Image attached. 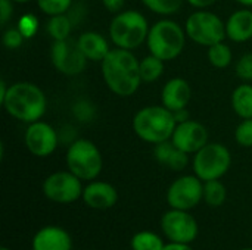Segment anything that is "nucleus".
<instances>
[{"label": "nucleus", "instance_id": "1", "mask_svg": "<svg viewBox=\"0 0 252 250\" xmlns=\"http://www.w3.org/2000/svg\"><path fill=\"white\" fill-rule=\"evenodd\" d=\"M100 72L105 85L118 97L133 96L142 81L140 59L131 50L114 47L100 62Z\"/></svg>", "mask_w": 252, "mask_h": 250}, {"label": "nucleus", "instance_id": "2", "mask_svg": "<svg viewBox=\"0 0 252 250\" xmlns=\"http://www.w3.org/2000/svg\"><path fill=\"white\" fill-rule=\"evenodd\" d=\"M0 103L9 116L27 125L40 121L47 111V97L44 91L30 81L10 84Z\"/></svg>", "mask_w": 252, "mask_h": 250}, {"label": "nucleus", "instance_id": "3", "mask_svg": "<svg viewBox=\"0 0 252 250\" xmlns=\"http://www.w3.org/2000/svg\"><path fill=\"white\" fill-rule=\"evenodd\" d=\"M131 127L134 134L145 143L158 144L171 140L177 127L174 113L162 105H151L139 109L133 116Z\"/></svg>", "mask_w": 252, "mask_h": 250}, {"label": "nucleus", "instance_id": "4", "mask_svg": "<svg viewBox=\"0 0 252 250\" xmlns=\"http://www.w3.org/2000/svg\"><path fill=\"white\" fill-rule=\"evenodd\" d=\"M186 31L179 22L170 18H162L151 25L146 46L151 55L170 62L177 59L186 46Z\"/></svg>", "mask_w": 252, "mask_h": 250}, {"label": "nucleus", "instance_id": "5", "mask_svg": "<svg viewBox=\"0 0 252 250\" xmlns=\"http://www.w3.org/2000/svg\"><path fill=\"white\" fill-rule=\"evenodd\" d=\"M151 25L146 16L134 9L115 13L109 24V38L118 49L136 50L148 40Z\"/></svg>", "mask_w": 252, "mask_h": 250}, {"label": "nucleus", "instance_id": "6", "mask_svg": "<svg viewBox=\"0 0 252 250\" xmlns=\"http://www.w3.org/2000/svg\"><path fill=\"white\" fill-rule=\"evenodd\" d=\"M66 168L83 181H93L103 168V158L99 147L87 139H75L65 155Z\"/></svg>", "mask_w": 252, "mask_h": 250}, {"label": "nucleus", "instance_id": "7", "mask_svg": "<svg viewBox=\"0 0 252 250\" xmlns=\"http://www.w3.org/2000/svg\"><path fill=\"white\" fill-rule=\"evenodd\" d=\"M185 31L190 41L204 47H210L227 38L226 22L208 9H196L192 12L185 22Z\"/></svg>", "mask_w": 252, "mask_h": 250}, {"label": "nucleus", "instance_id": "8", "mask_svg": "<svg viewBox=\"0 0 252 250\" xmlns=\"http://www.w3.org/2000/svg\"><path fill=\"white\" fill-rule=\"evenodd\" d=\"M232 165V153L221 143L208 141L201 150L193 155V174L204 183L211 180H221Z\"/></svg>", "mask_w": 252, "mask_h": 250}, {"label": "nucleus", "instance_id": "9", "mask_svg": "<svg viewBox=\"0 0 252 250\" xmlns=\"http://www.w3.org/2000/svg\"><path fill=\"white\" fill-rule=\"evenodd\" d=\"M46 199L55 203L68 205L83 197V180H80L69 169L56 171L46 177L41 186Z\"/></svg>", "mask_w": 252, "mask_h": 250}, {"label": "nucleus", "instance_id": "10", "mask_svg": "<svg viewBox=\"0 0 252 250\" xmlns=\"http://www.w3.org/2000/svg\"><path fill=\"white\" fill-rule=\"evenodd\" d=\"M167 203L171 209L192 211L204 200V181L193 175H182L167 190Z\"/></svg>", "mask_w": 252, "mask_h": 250}, {"label": "nucleus", "instance_id": "11", "mask_svg": "<svg viewBox=\"0 0 252 250\" xmlns=\"http://www.w3.org/2000/svg\"><path fill=\"white\" fill-rule=\"evenodd\" d=\"M50 62L53 68L65 77H77L87 66V57L80 50L77 40L66 38L53 41L50 47Z\"/></svg>", "mask_w": 252, "mask_h": 250}, {"label": "nucleus", "instance_id": "12", "mask_svg": "<svg viewBox=\"0 0 252 250\" xmlns=\"http://www.w3.org/2000/svg\"><path fill=\"white\" fill-rule=\"evenodd\" d=\"M161 230L168 242L190 245L199 233V225L190 211L170 209L161 218Z\"/></svg>", "mask_w": 252, "mask_h": 250}, {"label": "nucleus", "instance_id": "13", "mask_svg": "<svg viewBox=\"0 0 252 250\" xmlns=\"http://www.w3.org/2000/svg\"><path fill=\"white\" fill-rule=\"evenodd\" d=\"M58 131L44 121H35L28 124L24 133V143L27 150L35 158L50 156L59 146Z\"/></svg>", "mask_w": 252, "mask_h": 250}, {"label": "nucleus", "instance_id": "14", "mask_svg": "<svg viewBox=\"0 0 252 250\" xmlns=\"http://www.w3.org/2000/svg\"><path fill=\"white\" fill-rule=\"evenodd\" d=\"M171 141L177 149L189 155H195L210 141V134L204 124L195 119H188L177 124L171 136Z\"/></svg>", "mask_w": 252, "mask_h": 250}, {"label": "nucleus", "instance_id": "15", "mask_svg": "<svg viewBox=\"0 0 252 250\" xmlns=\"http://www.w3.org/2000/svg\"><path fill=\"white\" fill-rule=\"evenodd\" d=\"M83 202L96 211H106L117 205L118 202V192L117 189L106 181H89L83 190Z\"/></svg>", "mask_w": 252, "mask_h": 250}, {"label": "nucleus", "instance_id": "16", "mask_svg": "<svg viewBox=\"0 0 252 250\" xmlns=\"http://www.w3.org/2000/svg\"><path fill=\"white\" fill-rule=\"evenodd\" d=\"M192 99V88L189 81L180 77L168 80L161 90V105L171 112L186 109Z\"/></svg>", "mask_w": 252, "mask_h": 250}, {"label": "nucleus", "instance_id": "17", "mask_svg": "<svg viewBox=\"0 0 252 250\" xmlns=\"http://www.w3.org/2000/svg\"><path fill=\"white\" fill-rule=\"evenodd\" d=\"M32 250H72V239L69 233L58 225L40 228L31 242Z\"/></svg>", "mask_w": 252, "mask_h": 250}, {"label": "nucleus", "instance_id": "18", "mask_svg": "<svg viewBox=\"0 0 252 250\" xmlns=\"http://www.w3.org/2000/svg\"><path fill=\"white\" fill-rule=\"evenodd\" d=\"M226 35L233 43L252 41V9L241 7L230 13L226 21Z\"/></svg>", "mask_w": 252, "mask_h": 250}, {"label": "nucleus", "instance_id": "19", "mask_svg": "<svg viewBox=\"0 0 252 250\" xmlns=\"http://www.w3.org/2000/svg\"><path fill=\"white\" fill-rule=\"evenodd\" d=\"M77 44L89 62H102L111 52L109 41L97 31H84L78 35Z\"/></svg>", "mask_w": 252, "mask_h": 250}, {"label": "nucleus", "instance_id": "20", "mask_svg": "<svg viewBox=\"0 0 252 250\" xmlns=\"http://www.w3.org/2000/svg\"><path fill=\"white\" fill-rule=\"evenodd\" d=\"M232 109L241 119L252 118V84L244 83L239 84L230 97Z\"/></svg>", "mask_w": 252, "mask_h": 250}, {"label": "nucleus", "instance_id": "21", "mask_svg": "<svg viewBox=\"0 0 252 250\" xmlns=\"http://www.w3.org/2000/svg\"><path fill=\"white\" fill-rule=\"evenodd\" d=\"M72 25H74L72 18L68 13L55 15V16H49V21L46 24V31L53 41H61V40L71 38Z\"/></svg>", "mask_w": 252, "mask_h": 250}, {"label": "nucleus", "instance_id": "22", "mask_svg": "<svg viewBox=\"0 0 252 250\" xmlns=\"http://www.w3.org/2000/svg\"><path fill=\"white\" fill-rule=\"evenodd\" d=\"M207 59L211 66H214L217 69H224V68L230 66V63L233 62L232 47L229 44H226L224 41L216 43V44L207 47Z\"/></svg>", "mask_w": 252, "mask_h": 250}, {"label": "nucleus", "instance_id": "23", "mask_svg": "<svg viewBox=\"0 0 252 250\" xmlns=\"http://www.w3.org/2000/svg\"><path fill=\"white\" fill-rule=\"evenodd\" d=\"M165 69V62L154 55H148L143 59H140V77L142 81L146 84L158 81Z\"/></svg>", "mask_w": 252, "mask_h": 250}, {"label": "nucleus", "instance_id": "24", "mask_svg": "<svg viewBox=\"0 0 252 250\" xmlns=\"http://www.w3.org/2000/svg\"><path fill=\"white\" fill-rule=\"evenodd\" d=\"M227 199V189L220 180L204 183V202L211 208H220Z\"/></svg>", "mask_w": 252, "mask_h": 250}, {"label": "nucleus", "instance_id": "25", "mask_svg": "<svg viewBox=\"0 0 252 250\" xmlns=\"http://www.w3.org/2000/svg\"><path fill=\"white\" fill-rule=\"evenodd\" d=\"M131 249L133 250H164V240L154 231L145 230L139 231L131 239Z\"/></svg>", "mask_w": 252, "mask_h": 250}, {"label": "nucleus", "instance_id": "26", "mask_svg": "<svg viewBox=\"0 0 252 250\" xmlns=\"http://www.w3.org/2000/svg\"><path fill=\"white\" fill-rule=\"evenodd\" d=\"M186 0H142L143 6L155 15L170 18L176 15Z\"/></svg>", "mask_w": 252, "mask_h": 250}, {"label": "nucleus", "instance_id": "27", "mask_svg": "<svg viewBox=\"0 0 252 250\" xmlns=\"http://www.w3.org/2000/svg\"><path fill=\"white\" fill-rule=\"evenodd\" d=\"M38 9L49 18L55 15L68 13L72 7L74 0H35Z\"/></svg>", "mask_w": 252, "mask_h": 250}, {"label": "nucleus", "instance_id": "28", "mask_svg": "<svg viewBox=\"0 0 252 250\" xmlns=\"http://www.w3.org/2000/svg\"><path fill=\"white\" fill-rule=\"evenodd\" d=\"M72 115L81 122H90L96 115V108L92 102L81 99L72 105Z\"/></svg>", "mask_w": 252, "mask_h": 250}, {"label": "nucleus", "instance_id": "29", "mask_svg": "<svg viewBox=\"0 0 252 250\" xmlns=\"http://www.w3.org/2000/svg\"><path fill=\"white\" fill-rule=\"evenodd\" d=\"M235 140L242 147H252V118L242 119L235 130Z\"/></svg>", "mask_w": 252, "mask_h": 250}, {"label": "nucleus", "instance_id": "30", "mask_svg": "<svg viewBox=\"0 0 252 250\" xmlns=\"http://www.w3.org/2000/svg\"><path fill=\"white\" fill-rule=\"evenodd\" d=\"M235 72L236 77L244 83H252V52L242 55L236 60Z\"/></svg>", "mask_w": 252, "mask_h": 250}, {"label": "nucleus", "instance_id": "31", "mask_svg": "<svg viewBox=\"0 0 252 250\" xmlns=\"http://www.w3.org/2000/svg\"><path fill=\"white\" fill-rule=\"evenodd\" d=\"M16 27H18V29L22 32V35L25 38H31L38 31V19H37L35 15L27 13V15H24V16L19 18Z\"/></svg>", "mask_w": 252, "mask_h": 250}, {"label": "nucleus", "instance_id": "32", "mask_svg": "<svg viewBox=\"0 0 252 250\" xmlns=\"http://www.w3.org/2000/svg\"><path fill=\"white\" fill-rule=\"evenodd\" d=\"M24 40L25 37L22 35V32L18 29V27L15 28H7L3 31V37H1V41H3V46L9 50H16L19 49L22 44H24Z\"/></svg>", "mask_w": 252, "mask_h": 250}, {"label": "nucleus", "instance_id": "33", "mask_svg": "<svg viewBox=\"0 0 252 250\" xmlns=\"http://www.w3.org/2000/svg\"><path fill=\"white\" fill-rule=\"evenodd\" d=\"M189 165V153L180 150V149H174V152L171 153V156L168 158L165 167L173 169V171H183L186 169V167Z\"/></svg>", "mask_w": 252, "mask_h": 250}, {"label": "nucleus", "instance_id": "34", "mask_svg": "<svg viewBox=\"0 0 252 250\" xmlns=\"http://www.w3.org/2000/svg\"><path fill=\"white\" fill-rule=\"evenodd\" d=\"M176 146L173 144L171 140H167V141H162V143H158V144H154V158L157 159L158 164L164 165L167 164L168 158L171 156V153L174 152Z\"/></svg>", "mask_w": 252, "mask_h": 250}, {"label": "nucleus", "instance_id": "35", "mask_svg": "<svg viewBox=\"0 0 252 250\" xmlns=\"http://www.w3.org/2000/svg\"><path fill=\"white\" fill-rule=\"evenodd\" d=\"M15 1L12 0H0V25L1 27H6L7 22L12 19L13 16V7Z\"/></svg>", "mask_w": 252, "mask_h": 250}, {"label": "nucleus", "instance_id": "36", "mask_svg": "<svg viewBox=\"0 0 252 250\" xmlns=\"http://www.w3.org/2000/svg\"><path fill=\"white\" fill-rule=\"evenodd\" d=\"M102 4L111 13H120L126 4V0H102Z\"/></svg>", "mask_w": 252, "mask_h": 250}, {"label": "nucleus", "instance_id": "37", "mask_svg": "<svg viewBox=\"0 0 252 250\" xmlns=\"http://www.w3.org/2000/svg\"><path fill=\"white\" fill-rule=\"evenodd\" d=\"M217 1L219 0H186V3H189L195 9H208L211 6H214Z\"/></svg>", "mask_w": 252, "mask_h": 250}, {"label": "nucleus", "instance_id": "38", "mask_svg": "<svg viewBox=\"0 0 252 250\" xmlns=\"http://www.w3.org/2000/svg\"><path fill=\"white\" fill-rule=\"evenodd\" d=\"M164 250H195L190 248V245H185V243H167Z\"/></svg>", "mask_w": 252, "mask_h": 250}, {"label": "nucleus", "instance_id": "39", "mask_svg": "<svg viewBox=\"0 0 252 250\" xmlns=\"http://www.w3.org/2000/svg\"><path fill=\"white\" fill-rule=\"evenodd\" d=\"M173 113H174V118H176L177 124H179V122H183V121H188V119H190L188 109H182V111H177V112H173Z\"/></svg>", "mask_w": 252, "mask_h": 250}, {"label": "nucleus", "instance_id": "40", "mask_svg": "<svg viewBox=\"0 0 252 250\" xmlns=\"http://www.w3.org/2000/svg\"><path fill=\"white\" fill-rule=\"evenodd\" d=\"M7 88H9V85L1 80L0 81V102L3 100V97L6 96V93H7Z\"/></svg>", "mask_w": 252, "mask_h": 250}, {"label": "nucleus", "instance_id": "41", "mask_svg": "<svg viewBox=\"0 0 252 250\" xmlns=\"http://www.w3.org/2000/svg\"><path fill=\"white\" fill-rule=\"evenodd\" d=\"M233 1H236L242 7H251L252 9V0H233Z\"/></svg>", "mask_w": 252, "mask_h": 250}, {"label": "nucleus", "instance_id": "42", "mask_svg": "<svg viewBox=\"0 0 252 250\" xmlns=\"http://www.w3.org/2000/svg\"><path fill=\"white\" fill-rule=\"evenodd\" d=\"M12 1H15V3H28L31 0H12Z\"/></svg>", "mask_w": 252, "mask_h": 250}, {"label": "nucleus", "instance_id": "43", "mask_svg": "<svg viewBox=\"0 0 252 250\" xmlns=\"http://www.w3.org/2000/svg\"><path fill=\"white\" fill-rule=\"evenodd\" d=\"M1 250H10L9 248H1Z\"/></svg>", "mask_w": 252, "mask_h": 250}, {"label": "nucleus", "instance_id": "44", "mask_svg": "<svg viewBox=\"0 0 252 250\" xmlns=\"http://www.w3.org/2000/svg\"><path fill=\"white\" fill-rule=\"evenodd\" d=\"M241 250H252V248H247V249H241Z\"/></svg>", "mask_w": 252, "mask_h": 250}]
</instances>
